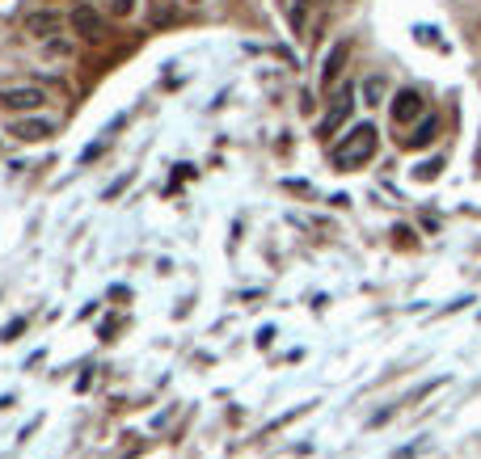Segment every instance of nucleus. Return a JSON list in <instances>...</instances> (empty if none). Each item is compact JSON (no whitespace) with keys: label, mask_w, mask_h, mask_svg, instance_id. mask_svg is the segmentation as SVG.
<instances>
[{"label":"nucleus","mask_w":481,"mask_h":459,"mask_svg":"<svg viewBox=\"0 0 481 459\" xmlns=\"http://www.w3.org/2000/svg\"><path fill=\"white\" fill-rule=\"evenodd\" d=\"M376 143H380V135H376L372 123H355L342 139H334L330 160H334L338 169H359V165H368L376 156Z\"/></svg>","instance_id":"nucleus-1"},{"label":"nucleus","mask_w":481,"mask_h":459,"mask_svg":"<svg viewBox=\"0 0 481 459\" xmlns=\"http://www.w3.org/2000/svg\"><path fill=\"white\" fill-rule=\"evenodd\" d=\"M68 30L76 34V38H85V43H97V38H106V17L97 13L93 4H72V13H68Z\"/></svg>","instance_id":"nucleus-2"},{"label":"nucleus","mask_w":481,"mask_h":459,"mask_svg":"<svg viewBox=\"0 0 481 459\" xmlns=\"http://www.w3.org/2000/svg\"><path fill=\"white\" fill-rule=\"evenodd\" d=\"M21 30H26L30 38H39V43H51V38L64 30V17H59V9H30V13L21 17Z\"/></svg>","instance_id":"nucleus-3"},{"label":"nucleus","mask_w":481,"mask_h":459,"mask_svg":"<svg viewBox=\"0 0 481 459\" xmlns=\"http://www.w3.org/2000/svg\"><path fill=\"white\" fill-rule=\"evenodd\" d=\"M0 105L4 110H39V105H47V93L39 85H4L0 89Z\"/></svg>","instance_id":"nucleus-4"},{"label":"nucleus","mask_w":481,"mask_h":459,"mask_svg":"<svg viewBox=\"0 0 481 459\" xmlns=\"http://www.w3.org/2000/svg\"><path fill=\"white\" fill-rule=\"evenodd\" d=\"M350 110H355V89H350V85H342V89L334 93V105H330V114L321 118V127H317V131H321V135H334L338 127L350 118Z\"/></svg>","instance_id":"nucleus-5"},{"label":"nucleus","mask_w":481,"mask_h":459,"mask_svg":"<svg viewBox=\"0 0 481 459\" xmlns=\"http://www.w3.org/2000/svg\"><path fill=\"white\" fill-rule=\"evenodd\" d=\"M414 118H422V93L418 89H401L393 97V123H414Z\"/></svg>","instance_id":"nucleus-6"},{"label":"nucleus","mask_w":481,"mask_h":459,"mask_svg":"<svg viewBox=\"0 0 481 459\" xmlns=\"http://www.w3.org/2000/svg\"><path fill=\"white\" fill-rule=\"evenodd\" d=\"M346 55H350V43L346 38H338L334 51L325 55V68H321V85L330 89V85H338V76H342V63H346Z\"/></svg>","instance_id":"nucleus-7"},{"label":"nucleus","mask_w":481,"mask_h":459,"mask_svg":"<svg viewBox=\"0 0 481 459\" xmlns=\"http://www.w3.org/2000/svg\"><path fill=\"white\" fill-rule=\"evenodd\" d=\"M51 131H55L51 118H21V123H13V135L26 139V143H39V139H47Z\"/></svg>","instance_id":"nucleus-8"},{"label":"nucleus","mask_w":481,"mask_h":459,"mask_svg":"<svg viewBox=\"0 0 481 459\" xmlns=\"http://www.w3.org/2000/svg\"><path fill=\"white\" fill-rule=\"evenodd\" d=\"M435 135H439V118H422V123H418V131L405 139V143H410V148H427Z\"/></svg>","instance_id":"nucleus-9"},{"label":"nucleus","mask_w":481,"mask_h":459,"mask_svg":"<svg viewBox=\"0 0 481 459\" xmlns=\"http://www.w3.org/2000/svg\"><path fill=\"white\" fill-rule=\"evenodd\" d=\"M317 0H288V21L291 30H304V21H308V9H313Z\"/></svg>","instance_id":"nucleus-10"},{"label":"nucleus","mask_w":481,"mask_h":459,"mask_svg":"<svg viewBox=\"0 0 481 459\" xmlns=\"http://www.w3.org/2000/svg\"><path fill=\"white\" fill-rule=\"evenodd\" d=\"M363 97H368V105H380L385 101V76H368L363 81Z\"/></svg>","instance_id":"nucleus-11"},{"label":"nucleus","mask_w":481,"mask_h":459,"mask_svg":"<svg viewBox=\"0 0 481 459\" xmlns=\"http://www.w3.org/2000/svg\"><path fill=\"white\" fill-rule=\"evenodd\" d=\"M110 9H114V13H118V17H131V13H136V0H114V4H110Z\"/></svg>","instance_id":"nucleus-12"}]
</instances>
